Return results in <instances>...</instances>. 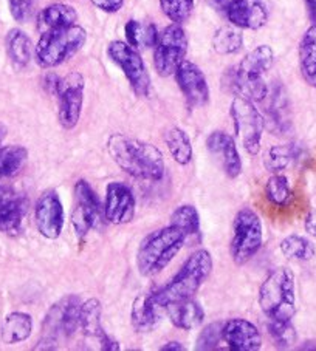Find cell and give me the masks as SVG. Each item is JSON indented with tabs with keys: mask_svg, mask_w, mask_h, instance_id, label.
I'll return each instance as SVG.
<instances>
[{
	"mask_svg": "<svg viewBox=\"0 0 316 351\" xmlns=\"http://www.w3.org/2000/svg\"><path fill=\"white\" fill-rule=\"evenodd\" d=\"M28 150L22 146H0V180L13 178L27 165Z\"/></svg>",
	"mask_w": 316,
	"mask_h": 351,
	"instance_id": "32",
	"label": "cell"
},
{
	"mask_svg": "<svg viewBox=\"0 0 316 351\" xmlns=\"http://www.w3.org/2000/svg\"><path fill=\"white\" fill-rule=\"evenodd\" d=\"M84 88H86V80L78 71L59 80L54 96L58 98V121L65 130L75 129L81 119Z\"/></svg>",
	"mask_w": 316,
	"mask_h": 351,
	"instance_id": "13",
	"label": "cell"
},
{
	"mask_svg": "<svg viewBox=\"0 0 316 351\" xmlns=\"http://www.w3.org/2000/svg\"><path fill=\"white\" fill-rule=\"evenodd\" d=\"M206 149L221 165L228 178H237L242 173L240 152L236 146L234 138L227 132L214 130L206 138Z\"/></svg>",
	"mask_w": 316,
	"mask_h": 351,
	"instance_id": "17",
	"label": "cell"
},
{
	"mask_svg": "<svg viewBox=\"0 0 316 351\" xmlns=\"http://www.w3.org/2000/svg\"><path fill=\"white\" fill-rule=\"evenodd\" d=\"M87 32L79 25L42 33L34 47V59L42 69H54L71 59L86 45Z\"/></svg>",
	"mask_w": 316,
	"mask_h": 351,
	"instance_id": "6",
	"label": "cell"
},
{
	"mask_svg": "<svg viewBox=\"0 0 316 351\" xmlns=\"http://www.w3.org/2000/svg\"><path fill=\"white\" fill-rule=\"evenodd\" d=\"M107 56L112 62L123 70L126 80L129 81L133 93L139 98H146L150 93V76L142 54L137 48L131 47L124 40H112L107 47Z\"/></svg>",
	"mask_w": 316,
	"mask_h": 351,
	"instance_id": "10",
	"label": "cell"
},
{
	"mask_svg": "<svg viewBox=\"0 0 316 351\" xmlns=\"http://www.w3.org/2000/svg\"><path fill=\"white\" fill-rule=\"evenodd\" d=\"M212 266H214V262H212L210 251L197 250L185 260L177 274L165 287L150 293L152 300L160 310L165 311L168 305L175 304V302L192 299L203 283L208 280Z\"/></svg>",
	"mask_w": 316,
	"mask_h": 351,
	"instance_id": "2",
	"label": "cell"
},
{
	"mask_svg": "<svg viewBox=\"0 0 316 351\" xmlns=\"http://www.w3.org/2000/svg\"><path fill=\"white\" fill-rule=\"evenodd\" d=\"M81 299L69 294L56 302L42 322V336L34 345V350H58L60 337H70L79 328V311Z\"/></svg>",
	"mask_w": 316,
	"mask_h": 351,
	"instance_id": "7",
	"label": "cell"
},
{
	"mask_svg": "<svg viewBox=\"0 0 316 351\" xmlns=\"http://www.w3.org/2000/svg\"><path fill=\"white\" fill-rule=\"evenodd\" d=\"M90 2H92L93 7L109 14L118 13L124 5V0H90Z\"/></svg>",
	"mask_w": 316,
	"mask_h": 351,
	"instance_id": "41",
	"label": "cell"
},
{
	"mask_svg": "<svg viewBox=\"0 0 316 351\" xmlns=\"http://www.w3.org/2000/svg\"><path fill=\"white\" fill-rule=\"evenodd\" d=\"M34 223L38 232L47 240H56L64 231L65 213L56 191L48 189L41 193L34 204Z\"/></svg>",
	"mask_w": 316,
	"mask_h": 351,
	"instance_id": "14",
	"label": "cell"
},
{
	"mask_svg": "<svg viewBox=\"0 0 316 351\" xmlns=\"http://www.w3.org/2000/svg\"><path fill=\"white\" fill-rule=\"evenodd\" d=\"M104 209L98 195L86 180H79L73 187V210L71 226L78 239H84L92 231L100 228Z\"/></svg>",
	"mask_w": 316,
	"mask_h": 351,
	"instance_id": "11",
	"label": "cell"
},
{
	"mask_svg": "<svg viewBox=\"0 0 316 351\" xmlns=\"http://www.w3.org/2000/svg\"><path fill=\"white\" fill-rule=\"evenodd\" d=\"M225 16L240 29H260L269 22V10L262 0H233Z\"/></svg>",
	"mask_w": 316,
	"mask_h": 351,
	"instance_id": "21",
	"label": "cell"
},
{
	"mask_svg": "<svg viewBox=\"0 0 316 351\" xmlns=\"http://www.w3.org/2000/svg\"><path fill=\"white\" fill-rule=\"evenodd\" d=\"M297 56H300V70L304 81L310 87L316 88V23L310 25L302 34Z\"/></svg>",
	"mask_w": 316,
	"mask_h": 351,
	"instance_id": "25",
	"label": "cell"
},
{
	"mask_svg": "<svg viewBox=\"0 0 316 351\" xmlns=\"http://www.w3.org/2000/svg\"><path fill=\"white\" fill-rule=\"evenodd\" d=\"M28 203L13 187L0 183V232L16 235L21 232Z\"/></svg>",
	"mask_w": 316,
	"mask_h": 351,
	"instance_id": "20",
	"label": "cell"
},
{
	"mask_svg": "<svg viewBox=\"0 0 316 351\" xmlns=\"http://www.w3.org/2000/svg\"><path fill=\"white\" fill-rule=\"evenodd\" d=\"M282 256L295 262H310L315 257L316 247L307 237L297 234H290L279 245Z\"/></svg>",
	"mask_w": 316,
	"mask_h": 351,
	"instance_id": "34",
	"label": "cell"
},
{
	"mask_svg": "<svg viewBox=\"0 0 316 351\" xmlns=\"http://www.w3.org/2000/svg\"><path fill=\"white\" fill-rule=\"evenodd\" d=\"M104 219L115 226L127 225L135 217V197L132 189L124 183H109L106 187Z\"/></svg>",
	"mask_w": 316,
	"mask_h": 351,
	"instance_id": "15",
	"label": "cell"
},
{
	"mask_svg": "<svg viewBox=\"0 0 316 351\" xmlns=\"http://www.w3.org/2000/svg\"><path fill=\"white\" fill-rule=\"evenodd\" d=\"M175 81L180 92L183 93L186 102L194 108L203 107L208 104L210 101V87L208 81L203 75V71L199 66L190 62V60H183L175 70Z\"/></svg>",
	"mask_w": 316,
	"mask_h": 351,
	"instance_id": "16",
	"label": "cell"
},
{
	"mask_svg": "<svg viewBox=\"0 0 316 351\" xmlns=\"http://www.w3.org/2000/svg\"><path fill=\"white\" fill-rule=\"evenodd\" d=\"M300 155L296 144H278L267 149L264 155V167L270 173H282Z\"/></svg>",
	"mask_w": 316,
	"mask_h": 351,
	"instance_id": "30",
	"label": "cell"
},
{
	"mask_svg": "<svg viewBox=\"0 0 316 351\" xmlns=\"http://www.w3.org/2000/svg\"><path fill=\"white\" fill-rule=\"evenodd\" d=\"M165 311L175 328L183 331L199 328L205 320V310L197 300H194V298L168 305Z\"/></svg>",
	"mask_w": 316,
	"mask_h": 351,
	"instance_id": "22",
	"label": "cell"
},
{
	"mask_svg": "<svg viewBox=\"0 0 316 351\" xmlns=\"http://www.w3.org/2000/svg\"><path fill=\"white\" fill-rule=\"evenodd\" d=\"M186 243V235L172 225L152 231L139 241L137 251L138 272L143 277L160 274Z\"/></svg>",
	"mask_w": 316,
	"mask_h": 351,
	"instance_id": "3",
	"label": "cell"
},
{
	"mask_svg": "<svg viewBox=\"0 0 316 351\" xmlns=\"http://www.w3.org/2000/svg\"><path fill=\"white\" fill-rule=\"evenodd\" d=\"M244 47V34L242 29L234 25L218 28L212 36V48L217 54H236Z\"/></svg>",
	"mask_w": 316,
	"mask_h": 351,
	"instance_id": "35",
	"label": "cell"
},
{
	"mask_svg": "<svg viewBox=\"0 0 316 351\" xmlns=\"http://www.w3.org/2000/svg\"><path fill=\"white\" fill-rule=\"evenodd\" d=\"M306 5H307L310 19H312L313 23H316V0H306Z\"/></svg>",
	"mask_w": 316,
	"mask_h": 351,
	"instance_id": "46",
	"label": "cell"
},
{
	"mask_svg": "<svg viewBox=\"0 0 316 351\" xmlns=\"http://www.w3.org/2000/svg\"><path fill=\"white\" fill-rule=\"evenodd\" d=\"M160 310L152 300L150 294H142L133 300L132 311H131V322L132 326L138 332H149L160 322Z\"/></svg>",
	"mask_w": 316,
	"mask_h": 351,
	"instance_id": "24",
	"label": "cell"
},
{
	"mask_svg": "<svg viewBox=\"0 0 316 351\" xmlns=\"http://www.w3.org/2000/svg\"><path fill=\"white\" fill-rule=\"evenodd\" d=\"M8 8L16 22L25 23L33 16L34 0H8Z\"/></svg>",
	"mask_w": 316,
	"mask_h": 351,
	"instance_id": "40",
	"label": "cell"
},
{
	"mask_svg": "<svg viewBox=\"0 0 316 351\" xmlns=\"http://www.w3.org/2000/svg\"><path fill=\"white\" fill-rule=\"evenodd\" d=\"M160 350L161 351H183L185 347L183 343H180L177 341H171V342H166L165 345H161Z\"/></svg>",
	"mask_w": 316,
	"mask_h": 351,
	"instance_id": "45",
	"label": "cell"
},
{
	"mask_svg": "<svg viewBox=\"0 0 316 351\" xmlns=\"http://www.w3.org/2000/svg\"><path fill=\"white\" fill-rule=\"evenodd\" d=\"M208 3L217 11V13L225 14L228 11L229 5L233 3V0H208Z\"/></svg>",
	"mask_w": 316,
	"mask_h": 351,
	"instance_id": "44",
	"label": "cell"
},
{
	"mask_svg": "<svg viewBox=\"0 0 316 351\" xmlns=\"http://www.w3.org/2000/svg\"><path fill=\"white\" fill-rule=\"evenodd\" d=\"M222 339L228 348L234 351H256L262 347V335L258 326L240 317L223 322Z\"/></svg>",
	"mask_w": 316,
	"mask_h": 351,
	"instance_id": "19",
	"label": "cell"
},
{
	"mask_svg": "<svg viewBox=\"0 0 316 351\" xmlns=\"http://www.w3.org/2000/svg\"><path fill=\"white\" fill-rule=\"evenodd\" d=\"M269 335L278 348H290L296 342V330L293 322H279V320H269Z\"/></svg>",
	"mask_w": 316,
	"mask_h": 351,
	"instance_id": "38",
	"label": "cell"
},
{
	"mask_svg": "<svg viewBox=\"0 0 316 351\" xmlns=\"http://www.w3.org/2000/svg\"><path fill=\"white\" fill-rule=\"evenodd\" d=\"M222 325L221 322H214L210 324L208 326H205L203 331L199 335V339L196 342V348L197 350H214L218 347V343L222 339Z\"/></svg>",
	"mask_w": 316,
	"mask_h": 351,
	"instance_id": "39",
	"label": "cell"
},
{
	"mask_svg": "<svg viewBox=\"0 0 316 351\" xmlns=\"http://www.w3.org/2000/svg\"><path fill=\"white\" fill-rule=\"evenodd\" d=\"M5 135H7V129H5V127L0 124V143H2V139L5 138Z\"/></svg>",
	"mask_w": 316,
	"mask_h": 351,
	"instance_id": "47",
	"label": "cell"
},
{
	"mask_svg": "<svg viewBox=\"0 0 316 351\" xmlns=\"http://www.w3.org/2000/svg\"><path fill=\"white\" fill-rule=\"evenodd\" d=\"M264 243V226L258 213L242 208L233 220V239L229 243L231 258L236 265H247Z\"/></svg>",
	"mask_w": 316,
	"mask_h": 351,
	"instance_id": "8",
	"label": "cell"
},
{
	"mask_svg": "<svg viewBox=\"0 0 316 351\" xmlns=\"http://www.w3.org/2000/svg\"><path fill=\"white\" fill-rule=\"evenodd\" d=\"M275 53L269 45H259L242 59L231 77V88L237 95L253 102L267 99L270 88L265 82V73L271 69Z\"/></svg>",
	"mask_w": 316,
	"mask_h": 351,
	"instance_id": "5",
	"label": "cell"
},
{
	"mask_svg": "<svg viewBox=\"0 0 316 351\" xmlns=\"http://www.w3.org/2000/svg\"><path fill=\"white\" fill-rule=\"evenodd\" d=\"M270 104H269V123L273 132L285 133L290 129V110H289V99L285 95L282 86H276L270 93Z\"/></svg>",
	"mask_w": 316,
	"mask_h": 351,
	"instance_id": "28",
	"label": "cell"
},
{
	"mask_svg": "<svg viewBox=\"0 0 316 351\" xmlns=\"http://www.w3.org/2000/svg\"><path fill=\"white\" fill-rule=\"evenodd\" d=\"M107 152L121 171L133 178L160 181L166 166L160 149L124 133H113L107 139Z\"/></svg>",
	"mask_w": 316,
	"mask_h": 351,
	"instance_id": "1",
	"label": "cell"
},
{
	"mask_svg": "<svg viewBox=\"0 0 316 351\" xmlns=\"http://www.w3.org/2000/svg\"><path fill=\"white\" fill-rule=\"evenodd\" d=\"M304 229L308 235L316 239V209H312L304 220Z\"/></svg>",
	"mask_w": 316,
	"mask_h": 351,
	"instance_id": "42",
	"label": "cell"
},
{
	"mask_svg": "<svg viewBox=\"0 0 316 351\" xmlns=\"http://www.w3.org/2000/svg\"><path fill=\"white\" fill-rule=\"evenodd\" d=\"M59 80H60V77L58 75H54V73H48L44 77V86H45V90H47L48 93H52V95L56 93Z\"/></svg>",
	"mask_w": 316,
	"mask_h": 351,
	"instance_id": "43",
	"label": "cell"
},
{
	"mask_svg": "<svg viewBox=\"0 0 316 351\" xmlns=\"http://www.w3.org/2000/svg\"><path fill=\"white\" fill-rule=\"evenodd\" d=\"M33 332V319L30 314L22 311L10 313L3 319V324L0 326V337L3 343L16 345L25 342Z\"/></svg>",
	"mask_w": 316,
	"mask_h": 351,
	"instance_id": "26",
	"label": "cell"
},
{
	"mask_svg": "<svg viewBox=\"0 0 316 351\" xmlns=\"http://www.w3.org/2000/svg\"><path fill=\"white\" fill-rule=\"evenodd\" d=\"M196 0H160L161 11L172 23H185L190 19Z\"/></svg>",
	"mask_w": 316,
	"mask_h": 351,
	"instance_id": "37",
	"label": "cell"
},
{
	"mask_svg": "<svg viewBox=\"0 0 316 351\" xmlns=\"http://www.w3.org/2000/svg\"><path fill=\"white\" fill-rule=\"evenodd\" d=\"M78 22L76 10L67 3H53L48 5L41 11L36 17V25H38L39 33L53 32V29L65 28L75 25Z\"/></svg>",
	"mask_w": 316,
	"mask_h": 351,
	"instance_id": "23",
	"label": "cell"
},
{
	"mask_svg": "<svg viewBox=\"0 0 316 351\" xmlns=\"http://www.w3.org/2000/svg\"><path fill=\"white\" fill-rule=\"evenodd\" d=\"M188 53V36L179 23L168 25L158 33L154 45V66L157 73L168 77L175 73Z\"/></svg>",
	"mask_w": 316,
	"mask_h": 351,
	"instance_id": "12",
	"label": "cell"
},
{
	"mask_svg": "<svg viewBox=\"0 0 316 351\" xmlns=\"http://www.w3.org/2000/svg\"><path fill=\"white\" fill-rule=\"evenodd\" d=\"M102 305L98 299H87L81 304V311H79V330L87 339H92L100 343L101 350L117 351L120 345L117 341L107 335L102 328Z\"/></svg>",
	"mask_w": 316,
	"mask_h": 351,
	"instance_id": "18",
	"label": "cell"
},
{
	"mask_svg": "<svg viewBox=\"0 0 316 351\" xmlns=\"http://www.w3.org/2000/svg\"><path fill=\"white\" fill-rule=\"evenodd\" d=\"M165 144L172 160L180 166H188L192 161V144L188 133L180 127H171L165 133Z\"/></svg>",
	"mask_w": 316,
	"mask_h": 351,
	"instance_id": "29",
	"label": "cell"
},
{
	"mask_svg": "<svg viewBox=\"0 0 316 351\" xmlns=\"http://www.w3.org/2000/svg\"><path fill=\"white\" fill-rule=\"evenodd\" d=\"M229 117L233 121L234 135L248 155H258L262 144L265 130V118L258 110L254 102L237 95L231 101Z\"/></svg>",
	"mask_w": 316,
	"mask_h": 351,
	"instance_id": "9",
	"label": "cell"
},
{
	"mask_svg": "<svg viewBox=\"0 0 316 351\" xmlns=\"http://www.w3.org/2000/svg\"><path fill=\"white\" fill-rule=\"evenodd\" d=\"M5 45H7V53L11 64L16 69H25L32 62V58L34 54L32 39L21 28L10 29L7 39H5Z\"/></svg>",
	"mask_w": 316,
	"mask_h": 351,
	"instance_id": "27",
	"label": "cell"
},
{
	"mask_svg": "<svg viewBox=\"0 0 316 351\" xmlns=\"http://www.w3.org/2000/svg\"><path fill=\"white\" fill-rule=\"evenodd\" d=\"M265 197L271 204L284 208L291 199H293V192L289 183V178L282 173H271V177L265 183Z\"/></svg>",
	"mask_w": 316,
	"mask_h": 351,
	"instance_id": "36",
	"label": "cell"
},
{
	"mask_svg": "<svg viewBox=\"0 0 316 351\" xmlns=\"http://www.w3.org/2000/svg\"><path fill=\"white\" fill-rule=\"evenodd\" d=\"M169 225L180 229L186 235L188 241L197 239L200 235V215L191 204H181L175 208L169 217Z\"/></svg>",
	"mask_w": 316,
	"mask_h": 351,
	"instance_id": "33",
	"label": "cell"
},
{
	"mask_svg": "<svg viewBox=\"0 0 316 351\" xmlns=\"http://www.w3.org/2000/svg\"><path fill=\"white\" fill-rule=\"evenodd\" d=\"M126 40L137 50L154 48L158 39V29L154 23H146L139 21H129L124 27Z\"/></svg>",
	"mask_w": 316,
	"mask_h": 351,
	"instance_id": "31",
	"label": "cell"
},
{
	"mask_svg": "<svg viewBox=\"0 0 316 351\" xmlns=\"http://www.w3.org/2000/svg\"><path fill=\"white\" fill-rule=\"evenodd\" d=\"M259 306L269 320L293 322L296 316L295 274L285 266L273 269L259 288Z\"/></svg>",
	"mask_w": 316,
	"mask_h": 351,
	"instance_id": "4",
	"label": "cell"
}]
</instances>
